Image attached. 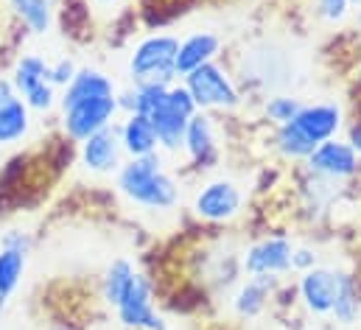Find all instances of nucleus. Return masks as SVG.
Returning a JSON list of instances; mask_svg holds the SVG:
<instances>
[{"label": "nucleus", "instance_id": "nucleus-1", "mask_svg": "<svg viewBox=\"0 0 361 330\" xmlns=\"http://www.w3.org/2000/svg\"><path fill=\"white\" fill-rule=\"evenodd\" d=\"M115 185L126 202L146 210L166 213V210H174L180 202V185L166 171L160 152L146 157H129V163H123L115 171Z\"/></svg>", "mask_w": 361, "mask_h": 330}, {"label": "nucleus", "instance_id": "nucleus-2", "mask_svg": "<svg viewBox=\"0 0 361 330\" xmlns=\"http://www.w3.org/2000/svg\"><path fill=\"white\" fill-rule=\"evenodd\" d=\"M177 51H180V37L174 34H149L143 37L129 59H126V71L132 84H174L177 76Z\"/></svg>", "mask_w": 361, "mask_h": 330}, {"label": "nucleus", "instance_id": "nucleus-3", "mask_svg": "<svg viewBox=\"0 0 361 330\" xmlns=\"http://www.w3.org/2000/svg\"><path fill=\"white\" fill-rule=\"evenodd\" d=\"M196 112H199V106H196V101L190 98V92L185 90V84H180V82L169 84L163 104L149 115V121H152V126H154V135H157V149H163V152H169V154L182 152L188 121H190Z\"/></svg>", "mask_w": 361, "mask_h": 330}, {"label": "nucleus", "instance_id": "nucleus-4", "mask_svg": "<svg viewBox=\"0 0 361 330\" xmlns=\"http://www.w3.org/2000/svg\"><path fill=\"white\" fill-rule=\"evenodd\" d=\"M182 84H185V90L190 92V98L196 101V106L202 112H210V109L230 112V109L241 106L238 84L216 59L207 62V65H199L196 71L182 76Z\"/></svg>", "mask_w": 361, "mask_h": 330}, {"label": "nucleus", "instance_id": "nucleus-5", "mask_svg": "<svg viewBox=\"0 0 361 330\" xmlns=\"http://www.w3.org/2000/svg\"><path fill=\"white\" fill-rule=\"evenodd\" d=\"M190 210L202 221L227 224V221L241 216V210H244V190H241V185L235 179H227V176L207 179L193 193Z\"/></svg>", "mask_w": 361, "mask_h": 330}, {"label": "nucleus", "instance_id": "nucleus-6", "mask_svg": "<svg viewBox=\"0 0 361 330\" xmlns=\"http://www.w3.org/2000/svg\"><path fill=\"white\" fill-rule=\"evenodd\" d=\"M118 112H121L118 95H98V98L79 101V104L62 109V132L73 143H82L95 132L112 126Z\"/></svg>", "mask_w": 361, "mask_h": 330}, {"label": "nucleus", "instance_id": "nucleus-7", "mask_svg": "<svg viewBox=\"0 0 361 330\" xmlns=\"http://www.w3.org/2000/svg\"><path fill=\"white\" fill-rule=\"evenodd\" d=\"M342 106L336 101H314V104H302V109L286 123L302 143H308L311 149H317L325 140H334L342 132Z\"/></svg>", "mask_w": 361, "mask_h": 330}, {"label": "nucleus", "instance_id": "nucleus-8", "mask_svg": "<svg viewBox=\"0 0 361 330\" xmlns=\"http://www.w3.org/2000/svg\"><path fill=\"white\" fill-rule=\"evenodd\" d=\"M115 317L123 328L129 330H169L166 319L157 314L154 308V294H152V283L146 274L135 271V280L129 286V291L123 294V300L115 308Z\"/></svg>", "mask_w": 361, "mask_h": 330}, {"label": "nucleus", "instance_id": "nucleus-9", "mask_svg": "<svg viewBox=\"0 0 361 330\" xmlns=\"http://www.w3.org/2000/svg\"><path fill=\"white\" fill-rule=\"evenodd\" d=\"M308 171L319 179H328V182H345V179H353L361 168V157L350 149L348 140H325L319 143L311 157L305 160Z\"/></svg>", "mask_w": 361, "mask_h": 330}, {"label": "nucleus", "instance_id": "nucleus-10", "mask_svg": "<svg viewBox=\"0 0 361 330\" xmlns=\"http://www.w3.org/2000/svg\"><path fill=\"white\" fill-rule=\"evenodd\" d=\"M339 277H342V271L331 269V266H314L300 274L297 291L311 317H331V308H334V300L339 291Z\"/></svg>", "mask_w": 361, "mask_h": 330}, {"label": "nucleus", "instance_id": "nucleus-11", "mask_svg": "<svg viewBox=\"0 0 361 330\" xmlns=\"http://www.w3.org/2000/svg\"><path fill=\"white\" fill-rule=\"evenodd\" d=\"M291 255H294V244L283 236H274L247 249L241 257V266L250 277H258V274L283 277L291 271Z\"/></svg>", "mask_w": 361, "mask_h": 330}, {"label": "nucleus", "instance_id": "nucleus-12", "mask_svg": "<svg viewBox=\"0 0 361 330\" xmlns=\"http://www.w3.org/2000/svg\"><path fill=\"white\" fill-rule=\"evenodd\" d=\"M28 266V238L23 233H6L0 241V317L6 314L14 291L23 283Z\"/></svg>", "mask_w": 361, "mask_h": 330}, {"label": "nucleus", "instance_id": "nucleus-13", "mask_svg": "<svg viewBox=\"0 0 361 330\" xmlns=\"http://www.w3.org/2000/svg\"><path fill=\"white\" fill-rule=\"evenodd\" d=\"M182 152L188 154L190 165H196V168H210V165L219 160L216 123H213V118H210L207 112H202V109H199V112L188 121Z\"/></svg>", "mask_w": 361, "mask_h": 330}, {"label": "nucleus", "instance_id": "nucleus-14", "mask_svg": "<svg viewBox=\"0 0 361 330\" xmlns=\"http://www.w3.org/2000/svg\"><path fill=\"white\" fill-rule=\"evenodd\" d=\"M31 132V109L8 79H0V146H14Z\"/></svg>", "mask_w": 361, "mask_h": 330}, {"label": "nucleus", "instance_id": "nucleus-15", "mask_svg": "<svg viewBox=\"0 0 361 330\" xmlns=\"http://www.w3.org/2000/svg\"><path fill=\"white\" fill-rule=\"evenodd\" d=\"M121 154H123V146H121V138H118V126H106L101 132L90 135L87 140H82V165L90 171V173H112L121 168Z\"/></svg>", "mask_w": 361, "mask_h": 330}, {"label": "nucleus", "instance_id": "nucleus-16", "mask_svg": "<svg viewBox=\"0 0 361 330\" xmlns=\"http://www.w3.org/2000/svg\"><path fill=\"white\" fill-rule=\"evenodd\" d=\"M221 54V37L213 31H193L185 39H180V51H177V76H188L190 71H196L199 65L213 62Z\"/></svg>", "mask_w": 361, "mask_h": 330}, {"label": "nucleus", "instance_id": "nucleus-17", "mask_svg": "<svg viewBox=\"0 0 361 330\" xmlns=\"http://www.w3.org/2000/svg\"><path fill=\"white\" fill-rule=\"evenodd\" d=\"M98 95H118V87L115 79L106 76L104 71L98 68H79L76 76L71 79V84L62 90L59 95V109H68L79 101H87V98H98Z\"/></svg>", "mask_w": 361, "mask_h": 330}, {"label": "nucleus", "instance_id": "nucleus-18", "mask_svg": "<svg viewBox=\"0 0 361 330\" xmlns=\"http://www.w3.org/2000/svg\"><path fill=\"white\" fill-rule=\"evenodd\" d=\"M118 138H121V146L129 157H146V154L157 152V135H154L149 115L126 112L123 123L118 126Z\"/></svg>", "mask_w": 361, "mask_h": 330}, {"label": "nucleus", "instance_id": "nucleus-19", "mask_svg": "<svg viewBox=\"0 0 361 330\" xmlns=\"http://www.w3.org/2000/svg\"><path fill=\"white\" fill-rule=\"evenodd\" d=\"M280 277H269V274H258V277H250L247 283H241V288L235 291L233 297V308L241 319H255L264 314L267 302H269L271 291L277 286Z\"/></svg>", "mask_w": 361, "mask_h": 330}, {"label": "nucleus", "instance_id": "nucleus-20", "mask_svg": "<svg viewBox=\"0 0 361 330\" xmlns=\"http://www.w3.org/2000/svg\"><path fill=\"white\" fill-rule=\"evenodd\" d=\"M132 280H135V266H132V260L115 257V260L106 266L104 277H101V300H104V305H109V308L115 311L118 302L123 300V294L129 291Z\"/></svg>", "mask_w": 361, "mask_h": 330}, {"label": "nucleus", "instance_id": "nucleus-21", "mask_svg": "<svg viewBox=\"0 0 361 330\" xmlns=\"http://www.w3.org/2000/svg\"><path fill=\"white\" fill-rule=\"evenodd\" d=\"M14 17L37 37L54 28V0H6Z\"/></svg>", "mask_w": 361, "mask_h": 330}, {"label": "nucleus", "instance_id": "nucleus-22", "mask_svg": "<svg viewBox=\"0 0 361 330\" xmlns=\"http://www.w3.org/2000/svg\"><path fill=\"white\" fill-rule=\"evenodd\" d=\"M331 317L345 328L361 322V291L350 271H342V277H339V291H336Z\"/></svg>", "mask_w": 361, "mask_h": 330}, {"label": "nucleus", "instance_id": "nucleus-23", "mask_svg": "<svg viewBox=\"0 0 361 330\" xmlns=\"http://www.w3.org/2000/svg\"><path fill=\"white\" fill-rule=\"evenodd\" d=\"M45 76H48V62H45L39 54H23V56L17 59V65H14L8 82L17 90V95H25L31 87L48 82Z\"/></svg>", "mask_w": 361, "mask_h": 330}, {"label": "nucleus", "instance_id": "nucleus-24", "mask_svg": "<svg viewBox=\"0 0 361 330\" xmlns=\"http://www.w3.org/2000/svg\"><path fill=\"white\" fill-rule=\"evenodd\" d=\"M300 109H302V101L297 95H288V92H274L264 101V112H267V118L274 126L288 123Z\"/></svg>", "mask_w": 361, "mask_h": 330}, {"label": "nucleus", "instance_id": "nucleus-25", "mask_svg": "<svg viewBox=\"0 0 361 330\" xmlns=\"http://www.w3.org/2000/svg\"><path fill=\"white\" fill-rule=\"evenodd\" d=\"M20 98L28 104V109H31V112H48V109H54V106L59 104L56 87H51L48 82L31 87V90H28L25 95H20Z\"/></svg>", "mask_w": 361, "mask_h": 330}, {"label": "nucleus", "instance_id": "nucleus-26", "mask_svg": "<svg viewBox=\"0 0 361 330\" xmlns=\"http://www.w3.org/2000/svg\"><path fill=\"white\" fill-rule=\"evenodd\" d=\"M350 6H353V0H314V14L322 23L336 25L350 14Z\"/></svg>", "mask_w": 361, "mask_h": 330}, {"label": "nucleus", "instance_id": "nucleus-27", "mask_svg": "<svg viewBox=\"0 0 361 330\" xmlns=\"http://www.w3.org/2000/svg\"><path fill=\"white\" fill-rule=\"evenodd\" d=\"M76 71H79V68L65 56V59H59V62L48 65V76H45V79H48L51 87H62V90H65V87L71 84V79L76 76Z\"/></svg>", "mask_w": 361, "mask_h": 330}, {"label": "nucleus", "instance_id": "nucleus-28", "mask_svg": "<svg viewBox=\"0 0 361 330\" xmlns=\"http://www.w3.org/2000/svg\"><path fill=\"white\" fill-rule=\"evenodd\" d=\"M317 266V252L314 249H305V247H294V255H291V271H308Z\"/></svg>", "mask_w": 361, "mask_h": 330}, {"label": "nucleus", "instance_id": "nucleus-29", "mask_svg": "<svg viewBox=\"0 0 361 330\" xmlns=\"http://www.w3.org/2000/svg\"><path fill=\"white\" fill-rule=\"evenodd\" d=\"M348 143H350V149L361 157V121L348 126Z\"/></svg>", "mask_w": 361, "mask_h": 330}, {"label": "nucleus", "instance_id": "nucleus-30", "mask_svg": "<svg viewBox=\"0 0 361 330\" xmlns=\"http://www.w3.org/2000/svg\"><path fill=\"white\" fill-rule=\"evenodd\" d=\"M90 3H95V6H115L118 0H90Z\"/></svg>", "mask_w": 361, "mask_h": 330}, {"label": "nucleus", "instance_id": "nucleus-31", "mask_svg": "<svg viewBox=\"0 0 361 330\" xmlns=\"http://www.w3.org/2000/svg\"><path fill=\"white\" fill-rule=\"evenodd\" d=\"M51 330H73V328H51Z\"/></svg>", "mask_w": 361, "mask_h": 330}, {"label": "nucleus", "instance_id": "nucleus-32", "mask_svg": "<svg viewBox=\"0 0 361 330\" xmlns=\"http://www.w3.org/2000/svg\"><path fill=\"white\" fill-rule=\"evenodd\" d=\"M311 330H331V328H311Z\"/></svg>", "mask_w": 361, "mask_h": 330}, {"label": "nucleus", "instance_id": "nucleus-33", "mask_svg": "<svg viewBox=\"0 0 361 330\" xmlns=\"http://www.w3.org/2000/svg\"><path fill=\"white\" fill-rule=\"evenodd\" d=\"M353 3H356V6H361V0H353Z\"/></svg>", "mask_w": 361, "mask_h": 330}]
</instances>
